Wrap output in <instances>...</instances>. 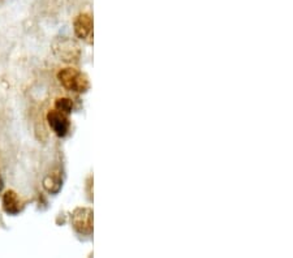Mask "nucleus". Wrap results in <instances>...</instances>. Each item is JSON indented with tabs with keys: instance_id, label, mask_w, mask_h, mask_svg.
Instances as JSON below:
<instances>
[{
	"instance_id": "0eeeda50",
	"label": "nucleus",
	"mask_w": 293,
	"mask_h": 258,
	"mask_svg": "<svg viewBox=\"0 0 293 258\" xmlns=\"http://www.w3.org/2000/svg\"><path fill=\"white\" fill-rule=\"evenodd\" d=\"M43 185L50 193H56L61 188V179L55 175H48L43 181Z\"/></svg>"
},
{
	"instance_id": "39448f33",
	"label": "nucleus",
	"mask_w": 293,
	"mask_h": 258,
	"mask_svg": "<svg viewBox=\"0 0 293 258\" xmlns=\"http://www.w3.org/2000/svg\"><path fill=\"white\" fill-rule=\"evenodd\" d=\"M75 31L78 38L85 42L93 43V18L87 13H81L75 20Z\"/></svg>"
},
{
	"instance_id": "6e6552de",
	"label": "nucleus",
	"mask_w": 293,
	"mask_h": 258,
	"mask_svg": "<svg viewBox=\"0 0 293 258\" xmlns=\"http://www.w3.org/2000/svg\"><path fill=\"white\" fill-rule=\"evenodd\" d=\"M55 108L68 115L69 112H72L73 102L69 98H59L56 99V102H55Z\"/></svg>"
},
{
	"instance_id": "7ed1b4c3",
	"label": "nucleus",
	"mask_w": 293,
	"mask_h": 258,
	"mask_svg": "<svg viewBox=\"0 0 293 258\" xmlns=\"http://www.w3.org/2000/svg\"><path fill=\"white\" fill-rule=\"evenodd\" d=\"M72 225L80 235H91L93 232V211L90 209H76L72 214Z\"/></svg>"
},
{
	"instance_id": "f257e3e1",
	"label": "nucleus",
	"mask_w": 293,
	"mask_h": 258,
	"mask_svg": "<svg viewBox=\"0 0 293 258\" xmlns=\"http://www.w3.org/2000/svg\"><path fill=\"white\" fill-rule=\"evenodd\" d=\"M57 80L67 90L75 93H85L89 90L90 84L86 75L75 68H64L57 73Z\"/></svg>"
},
{
	"instance_id": "20e7f679",
	"label": "nucleus",
	"mask_w": 293,
	"mask_h": 258,
	"mask_svg": "<svg viewBox=\"0 0 293 258\" xmlns=\"http://www.w3.org/2000/svg\"><path fill=\"white\" fill-rule=\"evenodd\" d=\"M47 121L50 128L52 129V132L57 136V137H66L69 133L71 129V123L67 116V114L59 111V110H50L47 114Z\"/></svg>"
},
{
	"instance_id": "f03ea898",
	"label": "nucleus",
	"mask_w": 293,
	"mask_h": 258,
	"mask_svg": "<svg viewBox=\"0 0 293 258\" xmlns=\"http://www.w3.org/2000/svg\"><path fill=\"white\" fill-rule=\"evenodd\" d=\"M54 52L60 60L63 61H77L81 51L77 43L69 38H59L52 45Z\"/></svg>"
},
{
	"instance_id": "1a4fd4ad",
	"label": "nucleus",
	"mask_w": 293,
	"mask_h": 258,
	"mask_svg": "<svg viewBox=\"0 0 293 258\" xmlns=\"http://www.w3.org/2000/svg\"><path fill=\"white\" fill-rule=\"evenodd\" d=\"M2 188H3V181L0 180V190H2Z\"/></svg>"
},
{
	"instance_id": "423d86ee",
	"label": "nucleus",
	"mask_w": 293,
	"mask_h": 258,
	"mask_svg": "<svg viewBox=\"0 0 293 258\" xmlns=\"http://www.w3.org/2000/svg\"><path fill=\"white\" fill-rule=\"evenodd\" d=\"M3 207L6 213L15 215V214L20 213V210H21V198L18 197V195L15 190H7L6 195L3 196Z\"/></svg>"
}]
</instances>
